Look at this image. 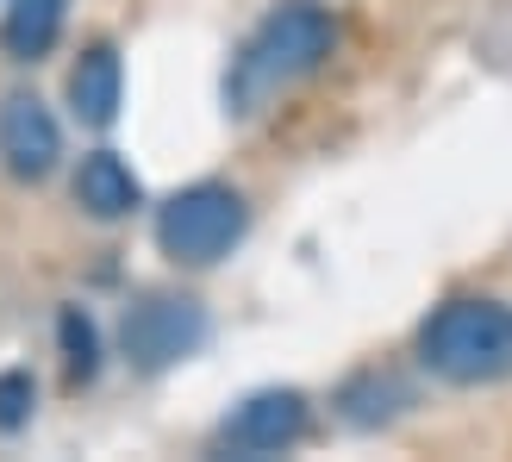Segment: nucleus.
I'll return each instance as SVG.
<instances>
[{"label": "nucleus", "mask_w": 512, "mask_h": 462, "mask_svg": "<svg viewBox=\"0 0 512 462\" xmlns=\"http://www.w3.org/2000/svg\"><path fill=\"white\" fill-rule=\"evenodd\" d=\"M119 94H125V69L113 44L82 50V63L69 69V107L82 125H113L119 119Z\"/></svg>", "instance_id": "nucleus-7"}, {"label": "nucleus", "mask_w": 512, "mask_h": 462, "mask_svg": "<svg viewBox=\"0 0 512 462\" xmlns=\"http://www.w3.org/2000/svg\"><path fill=\"white\" fill-rule=\"evenodd\" d=\"M331 38H338V25H331V13L313 7V0H288V7H275L250 32V44L238 50L232 75H225V113H232V119L269 113L294 82H306V75L331 57Z\"/></svg>", "instance_id": "nucleus-1"}, {"label": "nucleus", "mask_w": 512, "mask_h": 462, "mask_svg": "<svg viewBox=\"0 0 512 462\" xmlns=\"http://www.w3.org/2000/svg\"><path fill=\"white\" fill-rule=\"evenodd\" d=\"M119 344L138 375H163L207 344V306L188 294H144L138 306H125Z\"/></svg>", "instance_id": "nucleus-4"}, {"label": "nucleus", "mask_w": 512, "mask_h": 462, "mask_svg": "<svg viewBox=\"0 0 512 462\" xmlns=\"http://www.w3.org/2000/svg\"><path fill=\"white\" fill-rule=\"evenodd\" d=\"M63 19H69V0H13L7 19H0V44H7L13 63H38L57 44Z\"/></svg>", "instance_id": "nucleus-9"}, {"label": "nucleus", "mask_w": 512, "mask_h": 462, "mask_svg": "<svg viewBox=\"0 0 512 462\" xmlns=\"http://www.w3.org/2000/svg\"><path fill=\"white\" fill-rule=\"evenodd\" d=\"M57 157H63V132H57V119H50V107L38 94H13L7 107H0V163H7V175L44 182V175L57 169Z\"/></svg>", "instance_id": "nucleus-6"}, {"label": "nucleus", "mask_w": 512, "mask_h": 462, "mask_svg": "<svg viewBox=\"0 0 512 462\" xmlns=\"http://www.w3.org/2000/svg\"><path fill=\"white\" fill-rule=\"evenodd\" d=\"M244 225H250V207H244L238 188H225V182H194V188H182V194L163 200V213H157V244H163L169 263L207 269V263H219V256H232V244L244 238Z\"/></svg>", "instance_id": "nucleus-3"}, {"label": "nucleus", "mask_w": 512, "mask_h": 462, "mask_svg": "<svg viewBox=\"0 0 512 462\" xmlns=\"http://www.w3.org/2000/svg\"><path fill=\"white\" fill-rule=\"evenodd\" d=\"M32 406H38L32 375H25V369H7V375H0V431H19L25 419H32Z\"/></svg>", "instance_id": "nucleus-12"}, {"label": "nucleus", "mask_w": 512, "mask_h": 462, "mask_svg": "<svg viewBox=\"0 0 512 462\" xmlns=\"http://www.w3.org/2000/svg\"><path fill=\"white\" fill-rule=\"evenodd\" d=\"M419 363L456 381V388H481V381L512 375V306L500 300H450L419 325Z\"/></svg>", "instance_id": "nucleus-2"}, {"label": "nucleus", "mask_w": 512, "mask_h": 462, "mask_svg": "<svg viewBox=\"0 0 512 462\" xmlns=\"http://www.w3.org/2000/svg\"><path fill=\"white\" fill-rule=\"evenodd\" d=\"M75 200H82L88 219H125V213L144 207V188L113 150H94V157H82V169H75Z\"/></svg>", "instance_id": "nucleus-8"}, {"label": "nucleus", "mask_w": 512, "mask_h": 462, "mask_svg": "<svg viewBox=\"0 0 512 462\" xmlns=\"http://www.w3.org/2000/svg\"><path fill=\"white\" fill-rule=\"evenodd\" d=\"M57 338H63L69 381H88V375L100 369V331H94V319L82 313V306H69V313L57 319Z\"/></svg>", "instance_id": "nucleus-11"}, {"label": "nucleus", "mask_w": 512, "mask_h": 462, "mask_svg": "<svg viewBox=\"0 0 512 462\" xmlns=\"http://www.w3.org/2000/svg\"><path fill=\"white\" fill-rule=\"evenodd\" d=\"M300 431H306V394L263 388L244 406H232V419L219 425V450H232V456H281L288 444H300Z\"/></svg>", "instance_id": "nucleus-5"}, {"label": "nucleus", "mask_w": 512, "mask_h": 462, "mask_svg": "<svg viewBox=\"0 0 512 462\" xmlns=\"http://www.w3.org/2000/svg\"><path fill=\"white\" fill-rule=\"evenodd\" d=\"M406 400H413V394H406L400 381H388V375H363V381H350L344 413H350L356 425H381V419H394Z\"/></svg>", "instance_id": "nucleus-10"}]
</instances>
